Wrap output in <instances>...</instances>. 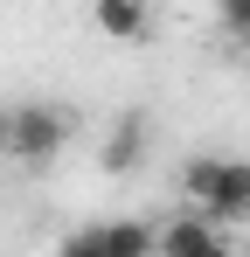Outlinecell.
Instances as JSON below:
<instances>
[{
    "instance_id": "obj_1",
    "label": "cell",
    "mask_w": 250,
    "mask_h": 257,
    "mask_svg": "<svg viewBox=\"0 0 250 257\" xmlns=\"http://www.w3.org/2000/svg\"><path fill=\"white\" fill-rule=\"evenodd\" d=\"M63 146H70V111H56V104H14V153L7 160L49 167Z\"/></svg>"
},
{
    "instance_id": "obj_2",
    "label": "cell",
    "mask_w": 250,
    "mask_h": 257,
    "mask_svg": "<svg viewBox=\"0 0 250 257\" xmlns=\"http://www.w3.org/2000/svg\"><path fill=\"white\" fill-rule=\"evenodd\" d=\"M160 257H236V243L222 236V222L208 209H181L160 229Z\"/></svg>"
},
{
    "instance_id": "obj_3",
    "label": "cell",
    "mask_w": 250,
    "mask_h": 257,
    "mask_svg": "<svg viewBox=\"0 0 250 257\" xmlns=\"http://www.w3.org/2000/svg\"><path fill=\"white\" fill-rule=\"evenodd\" d=\"M90 28L118 49H139L153 42V7L146 0H90Z\"/></svg>"
},
{
    "instance_id": "obj_4",
    "label": "cell",
    "mask_w": 250,
    "mask_h": 257,
    "mask_svg": "<svg viewBox=\"0 0 250 257\" xmlns=\"http://www.w3.org/2000/svg\"><path fill=\"white\" fill-rule=\"evenodd\" d=\"M139 153H146V111H118L111 132H104V146H97V167L125 174V167H139Z\"/></svg>"
},
{
    "instance_id": "obj_5",
    "label": "cell",
    "mask_w": 250,
    "mask_h": 257,
    "mask_svg": "<svg viewBox=\"0 0 250 257\" xmlns=\"http://www.w3.org/2000/svg\"><path fill=\"white\" fill-rule=\"evenodd\" d=\"M215 222H250V160H222L215 174V195H208Z\"/></svg>"
},
{
    "instance_id": "obj_6",
    "label": "cell",
    "mask_w": 250,
    "mask_h": 257,
    "mask_svg": "<svg viewBox=\"0 0 250 257\" xmlns=\"http://www.w3.org/2000/svg\"><path fill=\"white\" fill-rule=\"evenodd\" d=\"M104 229V257H153L160 250V229L139 222V215H118V222H97Z\"/></svg>"
},
{
    "instance_id": "obj_7",
    "label": "cell",
    "mask_w": 250,
    "mask_h": 257,
    "mask_svg": "<svg viewBox=\"0 0 250 257\" xmlns=\"http://www.w3.org/2000/svg\"><path fill=\"white\" fill-rule=\"evenodd\" d=\"M215 174H222V153H195V160L181 167V195H188V209H208V195H215Z\"/></svg>"
},
{
    "instance_id": "obj_8",
    "label": "cell",
    "mask_w": 250,
    "mask_h": 257,
    "mask_svg": "<svg viewBox=\"0 0 250 257\" xmlns=\"http://www.w3.org/2000/svg\"><path fill=\"white\" fill-rule=\"evenodd\" d=\"M56 257H104V229L90 222V229H70L63 243H56Z\"/></svg>"
},
{
    "instance_id": "obj_9",
    "label": "cell",
    "mask_w": 250,
    "mask_h": 257,
    "mask_svg": "<svg viewBox=\"0 0 250 257\" xmlns=\"http://www.w3.org/2000/svg\"><path fill=\"white\" fill-rule=\"evenodd\" d=\"M14 153V104H0V160Z\"/></svg>"
},
{
    "instance_id": "obj_10",
    "label": "cell",
    "mask_w": 250,
    "mask_h": 257,
    "mask_svg": "<svg viewBox=\"0 0 250 257\" xmlns=\"http://www.w3.org/2000/svg\"><path fill=\"white\" fill-rule=\"evenodd\" d=\"M243 49H250V28H243Z\"/></svg>"
}]
</instances>
